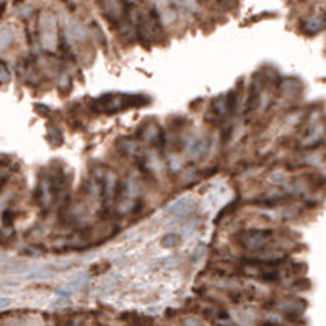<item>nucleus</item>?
Instances as JSON below:
<instances>
[{"instance_id": "11", "label": "nucleus", "mask_w": 326, "mask_h": 326, "mask_svg": "<svg viewBox=\"0 0 326 326\" xmlns=\"http://www.w3.org/2000/svg\"><path fill=\"white\" fill-rule=\"evenodd\" d=\"M109 269V264L108 263H97V264H93L92 268L88 269V272L92 274V276H98V274H103V272H106Z\"/></svg>"}, {"instance_id": "10", "label": "nucleus", "mask_w": 326, "mask_h": 326, "mask_svg": "<svg viewBox=\"0 0 326 326\" xmlns=\"http://www.w3.org/2000/svg\"><path fill=\"white\" fill-rule=\"evenodd\" d=\"M10 69L8 65L3 62V60H0V85H3V83H8L10 82Z\"/></svg>"}, {"instance_id": "8", "label": "nucleus", "mask_w": 326, "mask_h": 326, "mask_svg": "<svg viewBox=\"0 0 326 326\" xmlns=\"http://www.w3.org/2000/svg\"><path fill=\"white\" fill-rule=\"evenodd\" d=\"M162 245L165 248H175V246L179 245V237L176 233H168L162 238Z\"/></svg>"}, {"instance_id": "14", "label": "nucleus", "mask_w": 326, "mask_h": 326, "mask_svg": "<svg viewBox=\"0 0 326 326\" xmlns=\"http://www.w3.org/2000/svg\"><path fill=\"white\" fill-rule=\"evenodd\" d=\"M7 181H8V176L5 175V176H0V191H2L3 188H5V184H7Z\"/></svg>"}, {"instance_id": "6", "label": "nucleus", "mask_w": 326, "mask_h": 326, "mask_svg": "<svg viewBox=\"0 0 326 326\" xmlns=\"http://www.w3.org/2000/svg\"><path fill=\"white\" fill-rule=\"evenodd\" d=\"M122 320L127 323H132V325H149V323H154V320L145 317V315H140V313H124Z\"/></svg>"}, {"instance_id": "1", "label": "nucleus", "mask_w": 326, "mask_h": 326, "mask_svg": "<svg viewBox=\"0 0 326 326\" xmlns=\"http://www.w3.org/2000/svg\"><path fill=\"white\" fill-rule=\"evenodd\" d=\"M150 98L142 93H105L98 98H93L90 103L95 113L116 114L129 108H144L150 103Z\"/></svg>"}, {"instance_id": "18", "label": "nucleus", "mask_w": 326, "mask_h": 326, "mask_svg": "<svg viewBox=\"0 0 326 326\" xmlns=\"http://www.w3.org/2000/svg\"><path fill=\"white\" fill-rule=\"evenodd\" d=\"M60 2H64V3H69V2H70V0H60Z\"/></svg>"}, {"instance_id": "13", "label": "nucleus", "mask_w": 326, "mask_h": 326, "mask_svg": "<svg viewBox=\"0 0 326 326\" xmlns=\"http://www.w3.org/2000/svg\"><path fill=\"white\" fill-rule=\"evenodd\" d=\"M44 105H35V109L38 111L39 114H48L49 113V109L48 108H43Z\"/></svg>"}, {"instance_id": "17", "label": "nucleus", "mask_w": 326, "mask_h": 326, "mask_svg": "<svg viewBox=\"0 0 326 326\" xmlns=\"http://www.w3.org/2000/svg\"><path fill=\"white\" fill-rule=\"evenodd\" d=\"M23 2H26V0H13V3H16V5H18V3H23Z\"/></svg>"}, {"instance_id": "15", "label": "nucleus", "mask_w": 326, "mask_h": 326, "mask_svg": "<svg viewBox=\"0 0 326 326\" xmlns=\"http://www.w3.org/2000/svg\"><path fill=\"white\" fill-rule=\"evenodd\" d=\"M8 299H0V308H3V307H7L8 305Z\"/></svg>"}, {"instance_id": "5", "label": "nucleus", "mask_w": 326, "mask_h": 326, "mask_svg": "<svg viewBox=\"0 0 326 326\" xmlns=\"http://www.w3.org/2000/svg\"><path fill=\"white\" fill-rule=\"evenodd\" d=\"M48 142L53 145V147H59L60 144L64 142V137H62V132L57 124H49L48 126Z\"/></svg>"}, {"instance_id": "3", "label": "nucleus", "mask_w": 326, "mask_h": 326, "mask_svg": "<svg viewBox=\"0 0 326 326\" xmlns=\"http://www.w3.org/2000/svg\"><path fill=\"white\" fill-rule=\"evenodd\" d=\"M39 33H41V43L46 48H54L57 46L59 43V28H57V21H55L53 13H46L44 12L39 18Z\"/></svg>"}, {"instance_id": "16", "label": "nucleus", "mask_w": 326, "mask_h": 326, "mask_svg": "<svg viewBox=\"0 0 326 326\" xmlns=\"http://www.w3.org/2000/svg\"><path fill=\"white\" fill-rule=\"evenodd\" d=\"M5 8H7V5H5V2H0V16H2L5 13Z\"/></svg>"}, {"instance_id": "12", "label": "nucleus", "mask_w": 326, "mask_h": 326, "mask_svg": "<svg viewBox=\"0 0 326 326\" xmlns=\"http://www.w3.org/2000/svg\"><path fill=\"white\" fill-rule=\"evenodd\" d=\"M15 218H16V214L13 211L7 209V211L2 212V223H3L5 227H12V223L15 222Z\"/></svg>"}, {"instance_id": "9", "label": "nucleus", "mask_w": 326, "mask_h": 326, "mask_svg": "<svg viewBox=\"0 0 326 326\" xmlns=\"http://www.w3.org/2000/svg\"><path fill=\"white\" fill-rule=\"evenodd\" d=\"M299 87L300 85L295 78H285V80L280 83V90H282V92H289V93H295Z\"/></svg>"}, {"instance_id": "4", "label": "nucleus", "mask_w": 326, "mask_h": 326, "mask_svg": "<svg viewBox=\"0 0 326 326\" xmlns=\"http://www.w3.org/2000/svg\"><path fill=\"white\" fill-rule=\"evenodd\" d=\"M326 28V13H317V15H312L302 23V30L305 35H317V33L323 31Z\"/></svg>"}, {"instance_id": "7", "label": "nucleus", "mask_w": 326, "mask_h": 326, "mask_svg": "<svg viewBox=\"0 0 326 326\" xmlns=\"http://www.w3.org/2000/svg\"><path fill=\"white\" fill-rule=\"evenodd\" d=\"M171 5L175 7L176 10H181V12H194L196 8H198V3H196V0H170Z\"/></svg>"}, {"instance_id": "2", "label": "nucleus", "mask_w": 326, "mask_h": 326, "mask_svg": "<svg viewBox=\"0 0 326 326\" xmlns=\"http://www.w3.org/2000/svg\"><path fill=\"white\" fill-rule=\"evenodd\" d=\"M274 240V232L272 230H261V228H253V230H245L240 233L238 243L243 248L250 251H258L261 255L263 251L268 250V245Z\"/></svg>"}]
</instances>
